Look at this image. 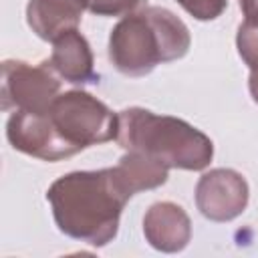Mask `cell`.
<instances>
[{
    "label": "cell",
    "mask_w": 258,
    "mask_h": 258,
    "mask_svg": "<svg viewBox=\"0 0 258 258\" xmlns=\"http://www.w3.org/2000/svg\"><path fill=\"white\" fill-rule=\"evenodd\" d=\"M56 228L79 242L101 248L119 232V220L131 196L117 181L113 167L71 171L46 191Z\"/></svg>",
    "instance_id": "6da1fadb"
},
{
    "label": "cell",
    "mask_w": 258,
    "mask_h": 258,
    "mask_svg": "<svg viewBox=\"0 0 258 258\" xmlns=\"http://www.w3.org/2000/svg\"><path fill=\"white\" fill-rule=\"evenodd\" d=\"M189 28L171 10L147 6L123 16L109 34V60L125 77H145L157 64L187 54Z\"/></svg>",
    "instance_id": "7a4b0ae2"
},
{
    "label": "cell",
    "mask_w": 258,
    "mask_h": 258,
    "mask_svg": "<svg viewBox=\"0 0 258 258\" xmlns=\"http://www.w3.org/2000/svg\"><path fill=\"white\" fill-rule=\"evenodd\" d=\"M117 117L115 141L125 151H141L169 169L185 171H202L214 157L212 139L183 119L157 115L143 107L123 109Z\"/></svg>",
    "instance_id": "3957f363"
},
{
    "label": "cell",
    "mask_w": 258,
    "mask_h": 258,
    "mask_svg": "<svg viewBox=\"0 0 258 258\" xmlns=\"http://www.w3.org/2000/svg\"><path fill=\"white\" fill-rule=\"evenodd\" d=\"M48 117L58 135L77 153L117 137V113H113L103 101L87 91L60 93L52 101Z\"/></svg>",
    "instance_id": "277c9868"
},
{
    "label": "cell",
    "mask_w": 258,
    "mask_h": 258,
    "mask_svg": "<svg viewBox=\"0 0 258 258\" xmlns=\"http://www.w3.org/2000/svg\"><path fill=\"white\" fill-rule=\"evenodd\" d=\"M60 77L50 69L48 60L30 64L8 58L2 62V109L46 113L60 95Z\"/></svg>",
    "instance_id": "5b68a950"
},
{
    "label": "cell",
    "mask_w": 258,
    "mask_h": 258,
    "mask_svg": "<svg viewBox=\"0 0 258 258\" xmlns=\"http://www.w3.org/2000/svg\"><path fill=\"white\" fill-rule=\"evenodd\" d=\"M250 187L242 173L230 167L206 171L196 185V206L212 222H232L248 206Z\"/></svg>",
    "instance_id": "8992f818"
},
{
    "label": "cell",
    "mask_w": 258,
    "mask_h": 258,
    "mask_svg": "<svg viewBox=\"0 0 258 258\" xmlns=\"http://www.w3.org/2000/svg\"><path fill=\"white\" fill-rule=\"evenodd\" d=\"M6 137L16 151L44 161H60L77 155V151L54 129L48 111L46 113L14 111L6 121Z\"/></svg>",
    "instance_id": "52a82bcc"
},
{
    "label": "cell",
    "mask_w": 258,
    "mask_h": 258,
    "mask_svg": "<svg viewBox=\"0 0 258 258\" xmlns=\"http://www.w3.org/2000/svg\"><path fill=\"white\" fill-rule=\"evenodd\" d=\"M143 234L159 252H181L191 240V222L185 210L173 202H155L143 216Z\"/></svg>",
    "instance_id": "ba28073f"
},
{
    "label": "cell",
    "mask_w": 258,
    "mask_h": 258,
    "mask_svg": "<svg viewBox=\"0 0 258 258\" xmlns=\"http://www.w3.org/2000/svg\"><path fill=\"white\" fill-rule=\"evenodd\" d=\"M48 64L60 79L73 85L99 81L91 44L77 28L67 30L52 40V54L48 58Z\"/></svg>",
    "instance_id": "9c48e42d"
},
{
    "label": "cell",
    "mask_w": 258,
    "mask_h": 258,
    "mask_svg": "<svg viewBox=\"0 0 258 258\" xmlns=\"http://www.w3.org/2000/svg\"><path fill=\"white\" fill-rule=\"evenodd\" d=\"M87 0H30L26 6V22L42 40H54L67 30L81 24Z\"/></svg>",
    "instance_id": "30bf717a"
},
{
    "label": "cell",
    "mask_w": 258,
    "mask_h": 258,
    "mask_svg": "<svg viewBox=\"0 0 258 258\" xmlns=\"http://www.w3.org/2000/svg\"><path fill=\"white\" fill-rule=\"evenodd\" d=\"M113 173L121 187L133 198L143 189H155L163 185L167 181L169 167L141 151H127L113 167Z\"/></svg>",
    "instance_id": "8fae6325"
},
{
    "label": "cell",
    "mask_w": 258,
    "mask_h": 258,
    "mask_svg": "<svg viewBox=\"0 0 258 258\" xmlns=\"http://www.w3.org/2000/svg\"><path fill=\"white\" fill-rule=\"evenodd\" d=\"M236 46H238V54L250 69L248 87H250L252 99L258 103V26L242 22L238 26Z\"/></svg>",
    "instance_id": "7c38bea8"
},
{
    "label": "cell",
    "mask_w": 258,
    "mask_h": 258,
    "mask_svg": "<svg viewBox=\"0 0 258 258\" xmlns=\"http://www.w3.org/2000/svg\"><path fill=\"white\" fill-rule=\"evenodd\" d=\"M147 0H87V10L97 16H127L145 6Z\"/></svg>",
    "instance_id": "4fadbf2b"
},
{
    "label": "cell",
    "mask_w": 258,
    "mask_h": 258,
    "mask_svg": "<svg viewBox=\"0 0 258 258\" xmlns=\"http://www.w3.org/2000/svg\"><path fill=\"white\" fill-rule=\"evenodd\" d=\"M177 2L187 14H191L198 20H214L228 6V0H177Z\"/></svg>",
    "instance_id": "5bb4252c"
},
{
    "label": "cell",
    "mask_w": 258,
    "mask_h": 258,
    "mask_svg": "<svg viewBox=\"0 0 258 258\" xmlns=\"http://www.w3.org/2000/svg\"><path fill=\"white\" fill-rule=\"evenodd\" d=\"M238 4L244 14V22L258 26V0H238Z\"/></svg>",
    "instance_id": "9a60e30c"
}]
</instances>
